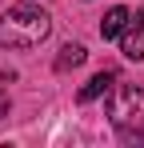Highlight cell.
Masks as SVG:
<instances>
[{
    "label": "cell",
    "instance_id": "cell-1",
    "mask_svg": "<svg viewBox=\"0 0 144 148\" xmlns=\"http://www.w3.org/2000/svg\"><path fill=\"white\" fill-rule=\"evenodd\" d=\"M52 32V16L36 4H16L0 16V48H36Z\"/></svg>",
    "mask_w": 144,
    "mask_h": 148
},
{
    "label": "cell",
    "instance_id": "cell-5",
    "mask_svg": "<svg viewBox=\"0 0 144 148\" xmlns=\"http://www.w3.org/2000/svg\"><path fill=\"white\" fill-rule=\"evenodd\" d=\"M128 16H132V12H128L124 4H116V8L100 20V36H104V40H116L120 32H124V24H128Z\"/></svg>",
    "mask_w": 144,
    "mask_h": 148
},
{
    "label": "cell",
    "instance_id": "cell-4",
    "mask_svg": "<svg viewBox=\"0 0 144 148\" xmlns=\"http://www.w3.org/2000/svg\"><path fill=\"white\" fill-rule=\"evenodd\" d=\"M112 84H116V72H112V68H104V72H96L92 80L80 88V96H76V100H80V104H88V100L104 96V92H112Z\"/></svg>",
    "mask_w": 144,
    "mask_h": 148
},
{
    "label": "cell",
    "instance_id": "cell-6",
    "mask_svg": "<svg viewBox=\"0 0 144 148\" xmlns=\"http://www.w3.org/2000/svg\"><path fill=\"white\" fill-rule=\"evenodd\" d=\"M84 56H88V52H84V44H64V48H60V56H56V68H60V72L80 68V64H84Z\"/></svg>",
    "mask_w": 144,
    "mask_h": 148
},
{
    "label": "cell",
    "instance_id": "cell-7",
    "mask_svg": "<svg viewBox=\"0 0 144 148\" xmlns=\"http://www.w3.org/2000/svg\"><path fill=\"white\" fill-rule=\"evenodd\" d=\"M8 116V92H0V120Z\"/></svg>",
    "mask_w": 144,
    "mask_h": 148
},
{
    "label": "cell",
    "instance_id": "cell-3",
    "mask_svg": "<svg viewBox=\"0 0 144 148\" xmlns=\"http://www.w3.org/2000/svg\"><path fill=\"white\" fill-rule=\"evenodd\" d=\"M120 52L128 60H144V12L140 16H128V24L120 32Z\"/></svg>",
    "mask_w": 144,
    "mask_h": 148
},
{
    "label": "cell",
    "instance_id": "cell-2",
    "mask_svg": "<svg viewBox=\"0 0 144 148\" xmlns=\"http://www.w3.org/2000/svg\"><path fill=\"white\" fill-rule=\"evenodd\" d=\"M108 120L116 128L144 120V88L136 84H112V96H108Z\"/></svg>",
    "mask_w": 144,
    "mask_h": 148
}]
</instances>
